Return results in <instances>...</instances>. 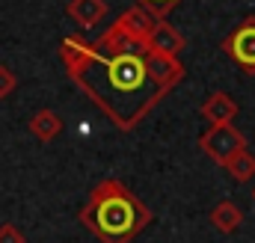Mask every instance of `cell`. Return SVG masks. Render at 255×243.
<instances>
[{
  "label": "cell",
  "instance_id": "5",
  "mask_svg": "<svg viewBox=\"0 0 255 243\" xmlns=\"http://www.w3.org/2000/svg\"><path fill=\"white\" fill-rule=\"evenodd\" d=\"M95 48L104 51V54H142V51H148L145 39H139L136 33H130L122 21L110 24V27L95 39Z\"/></svg>",
  "mask_w": 255,
  "mask_h": 243
},
{
  "label": "cell",
  "instance_id": "3",
  "mask_svg": "<svg viewBox=\"0 0 255 243\" xmlns=\"http://www.w3.org/2000/svg\"><path fill=\"white\" fill-rule=\"evenodd\" d=\"M199 148L217 163L226 169V163L247 148V133H241L235 127V122H226V124H211L202 136H199Z\"/></svg>",
  "mask_w": 255,
  "mask_h": 243
},
{
  "label": "cell",
  "instance_id": "11",
  "mask_svg": "<svg viewBox=\"0 0 255 243\" xmlns=\"http://www.w3.org/2000/svg\"><path fill=\"white\" fill-rule=\"evenodd\" d=\"M116 21H122L130 33H136L139 39H145V36L151 33V27H154V21H157V18H154L148 9H142V6H130V9H125Z\"/></svg>",
  "mask_w": 255,
  "mask_h": 243
},
{
  "label": "cell",
  "instance_id": "7",
  "mask_svg": "<svg viewBox=\"0 0 255 243\" xmlns=\"http://www.w3.org/2000/svg\"><path fill=\"white\" fill-rule=\"evenodd\" d=\"M65 15H68L77 27L92 30L95 24L104 21V15H107V0H71V3L65 6Z\"/></svg>",
  "mask_w": 255,
  "mask_h": 243
},
{
  "label": "cell",
  "instance_id": "6",
  "mask_svg": "<svg viewBox=\"0 0 255 243\" xmlns=\"http://www.w3.org/2000/svg\"><path fill=\"white\" fill-rule=\"evenodd\" d=\"M145 45H148V51H154V54H163V57H178L181 51H184V36L166 21V18H157L154 21V27H151V33L145 36Z\"/></svg>",
  "mask_w": 255,
  "mask_h": 243
},
{
  "label": "cell",
  "instance_id": "4",
  "mask_svg": "<svg viewBox=\"0 0 255 243\" xmlns=\"http://www.w3.org/2000/svg\"><path fill=\"white\" fill-rule=\"evenodd\" d=\"M223 54L235 62L244 74L255 77V18H244L226 39H223Z\"/></svg>",
  "mask_w": 255,
  "mask_h": 243
},
{
  "label": "cell",
  "instance_id": "9",
  "mask_svg": "<svg viewBox=\"0 0 255 243\" xmlns=\"http://www.w3.org/2000/svg\"><path fill=\"white\" fill-rule=\"evenodd\" d=\"M211 226H214L217 232H223V235H232V232H238V229L244 226V211H241L232 199H223V202H217L214 211H211Z\"/></svg>",
  "mask_w": 255,
  "mask_h": 243
},
{
  "label": "cell",
  "instance_id": "16",
  "mask_svg": "<svg viewBox=\"0 0 255 243\" xmlns=\"http://www.w3.org/2000/svg\"><path fill=\"white\" fill-rule=\"evenodd\" d=\"M253 202H255V190H253Z\"/></svg>",
  "mask_w": 255,
  "mask_h": 243
},
{
  "label": "cell",
  "instance_id": "10",
  "mask_svg": "<svg viewBox=\"0 0 255 243\" xmlns=\"http://www.w3.org/2000/svg\"><path fill=\"white\" fill-rule=\"evenodd\" d=\"M27 127H30V133H33L39 142H51V139H57V136L63 133V119H60L54 110L42 107V110L33 113V119H30Z\"/></svg>",
  "mask_w": 255,
  "mask_h": 243
},
{
  "label": "cell",
  "instance_id": "12",
  "mask_svg": "<svg viewBox=\"0 0 255 243\" xmlns=\"http://www.w3.org/2000/svg\"><path fill=\"white\" fill-rule=\"evenodd\" d=\"M226 169H229V175H232L238 184L253 181V178H255V154H250L247 148H244V151H238V154L226 163Z\"/></svg>",
  "mask_w": 255,
  "mask_h": 243
},
{
  "label": "cell",
  "instance_id": "13",
  "mask_svg": "<svg viewBox=\"0 0 255 243\" xmlns=\"http://www.w3.org/2000/svg\"><path fill=\"white\" fill-rule=\"evenodd\" d=\"M178 3H181V0H136V6L148 9L154 18H166V15H169Z\"/></svg>",
  "mask_w": 255,
  "mask_h": 243
},
{
  "label": "cell",
  "instance_id": "15",
  "mask_svg": "<svg viewBox=\"0 0 255 243\" xmlns=\"http://www.w3.org/2000/svg\"><path fill=\"white\" fill-rule=\"evenodd\" d=\"M0 243H27V238L21 235V229H18V226L3 223V226H0Z\"/></svg>",
  "mask_w": 255,
  "mask_h": 243
},
{
  "label": "cell",
  "instance_id": "8",
  "mask_svg": "<svg viewBox=\"0 0 255 243\" xmlns=\"http://www.w3.org/2000/svg\"><path fill=\"white\" fill-rule=\"evenodd\" d=\"M238 101L232 98V95H226V92H211L208 98H205V104H202V116L211 122V124H226V122H235L238 116Z\"/></svg>",
  "mask_w": 255,
  "mask_h": 243
},
{
  "label": "cell",
  "instance_id": "2",
  "mask_svg": "<svg viewBox=\"0 0 255 243\" xmlns=\"http://www.w3.org/2000/svg\"><path fill=\"white\" fill-rule=\"evenodd\" d=\"M77 220L101 243H133L154 220L151 208L136 199L122 181L104 178L92 187Z\"/></svg>",
  "mask_w": 255,
  "mask_h": 243
},
{
  "label": "cell",
  "instance_id": "14",
  "mask_svg": "<svg viewBox=\"0 0 255 243\" xmlns=\"http://www.w3.org/2000/svg\"><path fill=\"white\" fill-rule=\"evenodd\" d=\"M18 89V77L9 65H0V98H9Z\"/></svg>",
  "mask_w": 255,
  "mask_h": 243
},
{
  "label": "cell",
  "instance_id": "1",
  "mask_svg": "<svg viewBox=\"0 0 255 243\" xmlns=\"http://www.w3.org/2000/svg\"><path fill=\"white\" fill-rule=\"evenodd\" d=\"M60 60L80 92L122 133H130L184 80V62L178 57L154 51L104 54L80 33H68L63 39Z\"/></svg>",
  "mask_w": 255,
  "mask_h": 243
}]
</instances>
